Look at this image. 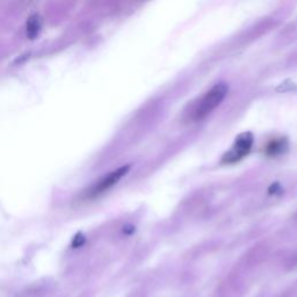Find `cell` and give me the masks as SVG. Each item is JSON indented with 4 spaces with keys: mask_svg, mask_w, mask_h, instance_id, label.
<instances>
[{
    "mask_svg": "<svg viewBox=\"0 0 297 297\" xmlns=\"http://www.w3.org/2000/svg\"><path fill=\"white\" fill-rule=\"evenodd\" d=\"M288 148V142L286 138H273L267 143L265 147V154L270 157H275V156L281 155Z\"/></svg>",
    "mask_w": 297,
    "mask_h": 297,
    "instance_id": "obj_4",
    "label": "cell"
},
{
    "mask_svg": "<svg viewBox=\"0 0 297 297\" xmlns=\"http://www.w3.org/2000/svg\"><path fill=\"white\" fill-rule=\"evenodd\" d=\"M253 145V135L251 132H243L236 138L234 145L223 156V164H235L242 160L245 156L250 154Z\"/></svg>",
    "mask_w": 297,
    "mask_h": 297,
    "instance_id": "obj_2",
    "label": "cell"
},
{
    "mask_svg": "<svg viewBox=\"0 0 297 297\" xmlns=\"http://www.w3.org/2000/svg\"><path fill=\"white\" fill-rule=\"evenodd\" d=\"M129 168L130 166L128 165L122 166L118 168V170L110 172V173L107 174L106 176H103L99 182H96L93 187L87 191L85 198L93 199V198H96V196H99L100 194H102V193L107 192L108 190H110L115 183H118L120 180H121L123 176L128 173Z\"/></svg>",
    "mask_w": 297,
    "mask_h": 297,
    "instance_id": "obj_3",
    "label": "cell"
},
{
    "mask_svg": "<svg viewBox=\"0 0 297 297\" xmlns=\"http://www.w3.org/2000/svg\"><path fill=\"white\" fill-rule=\"evenodd\" d=\"M228 91L229 87L226 83H218L212 86L195 105L192 113L193 121H201L207 118L212 110L220 105V102L227 96Z\"/></svg>",
    "mask_w": 297,
    "mask_h": 297,
    "instance_id": "obj_1",
    "label": "cell"
},
{
    "mask_svg": "<svg viewBox=\"0 0 297 297\" xmlns=\"http://www.w3.org/2000/svg\"><path fill=\"white\" fill-rule=\"evenodd\" d=\"M40 28H41V20H40L39 15H33V17H30L27 23V33L29 35L30 39H34L35 36L39 34Z\"/></svg>",
    "mask_w": 297,
    "mask_h": 297,
    "instance_id": "obj_5",
    "label": "cell"
}]
</instances>
